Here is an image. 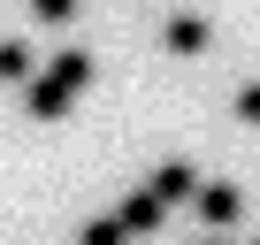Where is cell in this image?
Instances as JSON below:
<instances>
[{"mask_svg":"<svg viewBox=\"0 0 260 245\" xmlns=\"http://www.w3.org/2000/svg\"><path fill=\"white\" fill-rule=\"evenodd\" d=\"M31 16H39V23H69V16H77V0H31Z\"/></svg>","mask_w":260,"mask_h":245,"instance_id":"obj_9","label":"cell"},{"mask_svg":"<svg viewBox=\"0 0 260 245\" xmlns=\"http://www.w3.org/2000/svg\"><path fill=\"white\" fill-rule=\"evenodd\" d=\"M207 39H214L207 16H176V23H169V54H207Z\"/></svg>","mask_w":260,"mask_h":245,"instance_id":"obj_5","label":"cell"},{"mask_svg":"<svg viewBox=\"0 0 260 245\" xmlns=\"http://www.w3.org/2000/svg\"><path fill=\"white\" fill-rule=\"evenodd\" d=\"M146 192H153L161 207H176V199H199V176H191V161H161V169L146 176Z\"/></svg>","mask_w":260,"mask_h":245,"instance_id":"obj_1","label":"cell"},{"mask_svg":"<svg viewBox=\"0 0 260 245\" xmlns=\"http://www.w3.org/2000/svg\"><path fill=\"white\" fill-rule=\"evenodd\" d=\"M207 245H222V237H207Z\"/></svg>","mask_w":260,"mask_h":245,"instance_id":"obj_11","label":"cell"},{"mask_svg":"<svg viewBox=\"0 0 260 245\" xmlns=\"http://www.w3.org/2000/svg\"><path fill=\"white\" fill-rule=\"evenodd\" d=\"M161 215H169V207H161L153 192H130V199H122V230H130V237H138V230H161Z\"/></svg>","mask_w":260,"mask_h":245,"instance_id":"obj_7","label":"cell"},{"mask_svg":"<svg viewBox=\"0 0 260 245\" xmlns=\"http://www.w3.org/2000/svg\"><path fill=\"white\" fill-rule=\"evenodd\" d=\"M237 122H260V84H245V92H237Z\"/></svg>","mask_w":260,"mask_h":245,"instance_id":"obj_10","label":"cell"},{"mask_svg":"<svg viewBox=\"0 0 260 245\" xmlns=\"http://www.w3.org/2000/svg\"><path fill=\"white\" fill-rule=\"evenodd\" d=\"M31 77H39V54L23 39H0V84H31Z\"/></svg>","mask_w":260,"mask_h":245,"instance_id":"obj_4","label":"cell"},{"mask_svg":"<svg viewBox=\"0 0 260 245\" xmlns=\"http://www.w3.org/2000/svg\"><path fill=\"white\" fill-rule=\"evenodd\" d=\"M77 245H130V230H122V215H100V222H84Z\"/></svg>","mask_w":260,"mask_h":245,"instance_id":"obj_8","label":"cell"},{"mask_svg":"<svg viewBox=\"0 0 260 245\" xmlns=\"http://www.w3.org/2000/svg\"><path fill=\"white\" fill-rule=\"evenodd\" d=\"M199 215H207L214 230H230V222L245 215V199H237V184H199Z\"/></svg>","mask_w":260,"mask_h":245,"instance_id":"obj_2","label":"cell"},{"mask_svg":"<svg viewBox=\"0 0 260 245\" xmlns=\"http://www.w3.org/2000/svg\"><path fill=\"white\" fill-rule=\"evenodd\" d=\"M69 100H77L69 84H54V77H31V115H39V122H61V115H69Z\"/></svg>","mask_w":260,"mask_h":245,"instance_id":"obj_3","label":"cell"},{"mask_svg":"<svg viewBox=\"0 0 260 245\" xmlns=\"http://www.w3.org/2000/svg\"><path fill=\"white\" fill-rule=\"evenodd\" d=\"M46 77H54V84H69V92H84V84H92V54H84V46H61Z\"/></svg>","mask_w":260,"mask_h":245,"instance_id":"obj_6","label":"cell"}]
</instances>
